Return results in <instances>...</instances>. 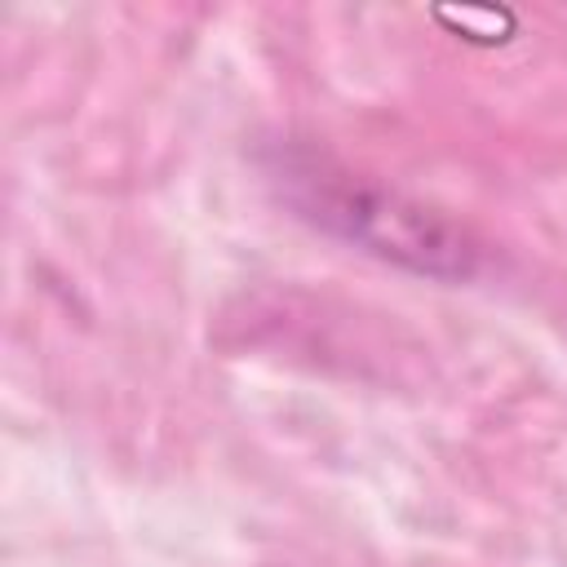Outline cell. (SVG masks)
Masks as SVG:
<instances>
[{
  "mask_svg": "<svg viewBox=\"0 0 567 567\" xmlns=\"http://www.w3.org/2000/svg\"><path fill=\"white\" fill-rule=\"evenodd\" d=\"M270 182L315 230L399 270L465 284L483 270V244L447 213L377 182L310 146H279Z\"/></svg>",
  "mask_w": 567,
  "mask_h": 567,
  "instance_id": "1",
  "label": "cell"
}]
</instances>
